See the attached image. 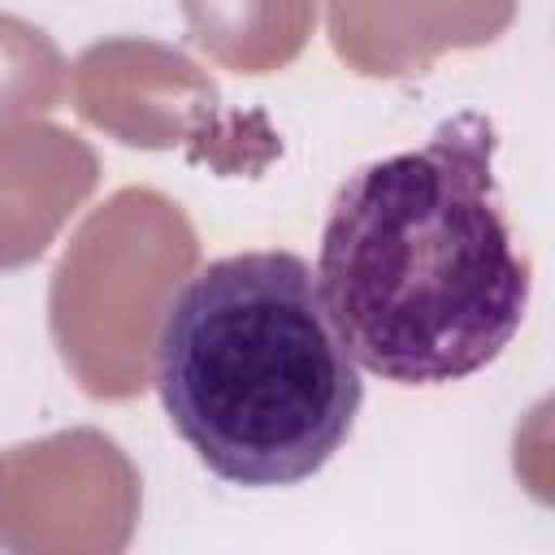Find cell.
<instances>
[{
    "instance_id": "cell-2",
    "label": "cell",
    "mask_w": 555,
    "mask_h": 555,
    "mask_svg": "<svg viewBox=\"0 0 555 555\" xmlns=\"http://www.w3.org/2000/svg\"><path fill=\"white\" fill-rule=\"evenodd\" d=\"M156 395L208 473L273 490L334 460L364 382L312 264L256 247L208 260L173 291L156 330Z\"/></svg>"
},
{
    "instance_id": "cell-1",
    "label": "cell",
    "mask_w": 555,
    "mask_h": 555,
    "mask_svg": "<svg viewBox=\"0 0 555 555\" xmlns=\"http://www.w3.org/2000/svg\"><path fill=\"white\" fill-rule=\"evenodd\" d=\"M494 152V121L464 108L334 191L312 273L351 360L373 377L464 382L520 334L533 264L503 212Z\"/></svg>"
}]
</instances>
